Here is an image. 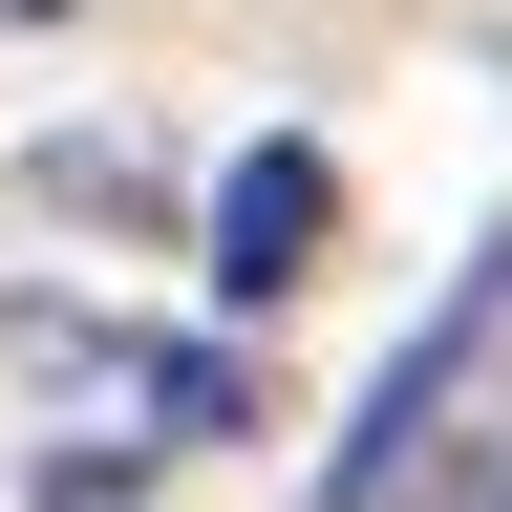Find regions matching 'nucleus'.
<instances>
[{"label":"nucleus","mask_w":512,"mask_h":512,"mask_svg":"<svg viewBox=\"0 0 512 512\" xmlns=\"http://www.w3.org/2000/svg\"><path fill=\"white\" fill-rule=\"evenodd\" d=\"M0 363H22L64 427H107V448H214V427H256V363L235 342H150V320H86V299H22Z\"/></svg>","instance_id":"f257e3e1"},{"label":"nucleus","mask_w":512,"mask_h":512,"mask_svg":"<svg viewBox=\"0 0 512 512\" xmlns=\"http://www.w3.org/2000/svg\"><path fill=\"white\" fill-rule=\"evenodd\" d=\"M320 235H342V171H320L299 128H278V150H235V171H214V299H235V320H278V299L320 278Z\"/></svg>","instance_id":"f03ea898"},{"label":"nucleus","mask_w":512,"mask_h":512,"mask_svg":"<svg viewBox=\"0 0 512 512\" xmlns=\"http://www.w3.org/2000/svg\"><path fill=\"white\" fill-rule=\"evenodd\" d=\"M470 342H491V278H470V299H448L406 363L363 384V448H342V491H320V512H406V470H427L448 427H470Z\"/></svg>","instance_id":"7ed1b4c3"},{"label":"nucleus","mask_w":512,"mask_h":512,"mask_svg":"<svg viewBox=\"0 0 512 512\" xmlns=\"http://www.w3.org/2000/svg\"><path fill=\"white\" fill-rule=\"evenodd\" d=\"M427 512H512V406H491V427H448V470H427Z\"/></svg>","instance_id":"20e7f679"},{"label":"nucleus","mask_w":512,"mask_h":512,"mask_svg":"<svg viewBox=\"0 0 512 512\" xmlns=\"http://www.w3.org/2000/svg\"><path fill=\"white\" fill-rule=\"evenodd\" d=\"M0 22H64V0H0Z\"/></svg>","instance_id":"39448f33"}]
</instances>
